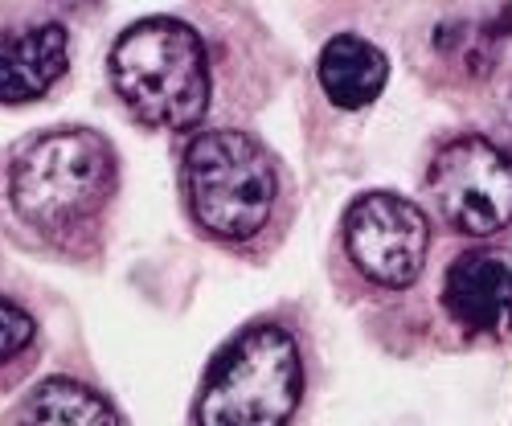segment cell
<instances>
[{"instance_id":"12","label":"cell","mask_w":512,"mask_h":426,"mask_svg":"<svg viewBox=\"0 0 512 426\" xmlns=\"http://www.w3.org/2000/svg\"><path fill=\"white\" fill-rule=\"evenodd\" d=\"M58 5H66V9H78V5H91V0H58Z\"/></svg>"},{"instance_id":"5","label":"cell","mask_w":512,"mask_h":426,"mask_svg":"<svg viewBox=\"0 0 512 426\" xmlns=\"http://www.w3.org/2000/svg\"><path fill=\"white\" fill-rule=\"evenodd\" d=\"M431 197L459 234H500L512 222V156L484 136L451 140L431 164Z\"/></svg>"},{"instance_id":"8","label":"cell","mask_w":512,"mask_h":426,"mask_svg":"<svg viewBox=\"0 0 512 426\" xmlns=\"http://www.w3.org/2000/svg\"><path fill=\"white\" fill-rule=\"evenodd\" d=\"M70 66V37L62 25H33L0 41V103H33Z\"/></svg>"},{"instance_id":"4","label":"cell","mask_w":512,"mask_h":426,"mask_svg":"<svg viewBox=\"0 0 512 426\" xmlns=\"http://www.w3.org/2000/svg\"><path fill=\"white\" fill-rule=\"evenodd\" d=\"M185 189L193 218L209 234L242 242L271 218L279 168L246 132H201L185 148Z\"/></svg>"},{"instance_id":"9","label":"cell","mask_w":512,"mask_h":426,"mask_svg":"<svg viewBox=\"0 0 512 426\" xmlns=\"http://www.w3.org/2000/svg\"><path fill=\"white\" fill-rule=\"evenodd\" d=\"M320 87L324 95L336 103V107H369L381 87H386L390 78V62L381 54L373 41L365 37H353V33H340L332 37L328 46L320 50Z\"/></svg>"},{"instance_id":"2","label":"cell","mask_w":512,"mask_h":426,"mask_svg":"<svg viewBox=\"0 0 512 426\" xmlns=\"http://www.w3.org/2000/svg\"><path fill=\"white\" fill-rule=\"evenodd\" d=\"M115 189V152L91 127H62L25 144L9 168L13 209L33 230H70L95 218Z\"/></svg>"},{"instance_id":"6","label":"cell","mask_w":512,"mask_h":426,"mask_svg":"<svg viewBox=\"0 0 512 426\" xmlns=\"http://www.w3.org/2000/svg\"><path fill=\"white\" fill-rule=\"evenodd\" d=\"M426 230L422 209L398 193H365L349 205L345 246L357 271L381 287H410L426 263Z\"/></svg>"},{"instance_id":"13","label":"cell","mask_w":512,"mask_h":426,"mask_svg":"<svg viewBox=\"0 0 512 426\" xmlns=\"http://www.w3.org/2000/svg\"><path fill=\"white\" fill-rule=\"evenodd\" d=\"M508 127H512V95H508Z\"/></svg>"},{"instance_id":"3","label":"cell","mask_w":512,"mask_h":426,"mask_svg":"<svg viewBox=\"0 0 512 426\" xmlns=\"http://www.w3.org/2000/svg\"><path fill=\"white\" fill-rule=\"evenodd\" d=\"M304 394V365L295 340L259 324L234 336L213 361L197 398V426H287Z\"/></svg>"},{"instance_id":"1","label":"cell","mask_w":512,"mask_h":426,"mask_svg":"<svg viewBox=\"0 0 512 426\" xmlns=\"http://www.w3.org/2000/svg\"><path fill=\"white\" fill-rule=\"evenodd\" d=\"M111 82L140 123L185 132L209 111V58L193 25L148 17L111 46Z\"/></svg>"},{"instance_id":"11","label":"cell","mask_w":512,"mask_h":426,"mask_svg":"<svg viewBox=\"0 0 512 426\" xmlns=\"http://www.w3.org/2000/svg\"><path fill=\"white\" fill-rule=\"evenodd\" d=\"M33 316L25 308H17L13 300H5L0 295V365L13 361L21 349H29V340H33Z\"/></svg>"},{"instance_id":"7","label":"cell","mask_w":512,"mask_h":426,"mask_svg":"<svg viewBox=\"0 0 512 426\" xmlns=\"http://www.w3.org/2000/svg\"><path fill=\"white\" fill-rule=\"evenodd\" d=\"M443 308L467 332H508L512 328V254L467 250L447 267Z\"/></svg>"},{"instance_id":"10","label":"cell","mask_w":512,"mask_h":426,"mask_svg":"<svg viewBox=\"0 0 512 426\" xmlns=\"http://www.w3.org/2000/svg\"><path fill=\"white\" fill-rule=\"evenodd\" d=\"M17 426H123L115 406L74 377H46L21 402Z\"/></svg>"}]
</instances>
